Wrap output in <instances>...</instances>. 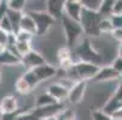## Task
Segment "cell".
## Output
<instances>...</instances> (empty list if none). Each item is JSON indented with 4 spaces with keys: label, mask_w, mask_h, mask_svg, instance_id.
<instances>
[{
    "label": "cell",
    "mask_w": 122,
    "mask_h": 120,
    "mask_svg": "<svg viewBox=\"0 0 122 120\" xmlns=\"http://www.w3.org/2000/svg\"><path fill=\"white\" fill-rule=\"evenodd\" d=\"M74 52L79 61L90 62V64H94L98 66H102L104 61L103 55L99 53L97 47L93 44V41L88 37H83L81 42L74 48Z\"/></svg>",
    "instance_id": "cell-1"
},
{
    "label": "cell",
    "mask_w": 122,
    "mask_h": 120,
    "mask_svg": "<svg viewBox=\"0 0 122 120\" xmlns=\"http://www.w3.org/2000/svg\"><path fill=\"white\" fill-rule=\"evenodd\" d=\"M59 22H61L62 32L64 35L66 46L69 48H75L81 42V40L85 37L83 30H82L80 23L68 18L66 16H63Z\"/></svg>",
    "instance_id": "cell-2"
},
{
    "label": "cell",
    "mask_w": 122,
    "mask_h": 120,
    "mask_svg": "<svg viewBox=\"0 0 122 120\" xmlns=\"http://www.w3.org/2000/svg\"><path fill=\"white\" fill-rule=\"evenodd\" d=\"M100 19H102V17L98 12H92V11L82 9L79 23L83 30L85 37H88V39L93 40V39L100 36V32L98 29Z\"/></svg>",
    "instance_id": "cell-3"
},
{
    "label": "cell",
    "mask_w": 122,
    "mask_h": 120,
    "mask_svg": "<svg viewBox=\"0 0 122 120\" xmlns=\"http://www.w3.org/2000/svg\"><path fill=\"white\" fill-rule=\"evenodd\" d=\"M25 12L31 17L34 23H35V27H36V36H40V37L41 36H45L46 34L51 30V28L57 23L45 10H40V11L27 10Z\"/></svg>",
    "instance_id": "cell-4"
},
{
    "label": "cell",
    "mask_w": 122,
    "mask_h": 120,
    "mask_svg": "<svg viewBox=\"0 0 122 120\" xmlns=\"http://www.w3.org/2000/svg\"><path fill=\"white\" fill-rule=\"evenodd\" d=\"M99 68L100 66L98 65L85 62V61H79V60H75V64H74V71H75L77 79L85 80V82L92 80L94 76L97 75V72L99 71Z\"/></svg>",
    "instance_id": "cell-5"
},
{
    "label": "cell",
    "mask_w": 122,
    "mask_h": 120,
    "mask_svg": "<svg viewBox=\"0 0 122 120\" xmlns=\"http://www.w3.org/2000/svg\"><path fill=\"white\" fill-rule=\"evenodd\" d=\"M46 62H47V60L44 57V54H41L39 50L34 49V48L27 55L21 58V65L25 68V71L34 70V68H36V67H39V66H41Z\"/></svg>",
    "instance_id": "cell-6"
},
{
    "label": "cell",
    "mask_w": 122,
    "mask_h": 120,
    "mask_svg": "<svg viewBox=\"0 0 122 120\" xmlns=\"http://www.w3.org/2000/svg\"><path fill=\"white\" fill-rule=\"evenodd\" d=\"M87 90V82L76 80L68 89V102L70 105H79L82 102Z\"/></svg>",
    "instance_id": "cell-7"
},
{
    "label": "cell",
    "mask_w": 122,
    "mask_h": 120,
    "mask_svg": "<svg viewBox=\"0 0 122 120\" xmlns=\"http://www.w3.org/2000/svg\"><path fill=\"white\" fill-rule=\"evenodd\" d=\"M66 107H68L66 103H55V105H51V106H47V107L34 108L33 109V114L35 115L38 119L44 120V119H47V118L57 116Z\"/></svg>",
    "instance_id": "cell-8"
},
{
    "label": "cell",
    "mask_w": 122,
    "mask_h": 120,
    "mask_svg": "<svg viewBox=\"0 0 122 120\" xmlns=\"http://www.w3.org/2000/svg\"><path fill=\"white\" fill-rule=\"evenodd\" d=\"M34 72V75L36 76L39 83L41 82H46V80H50L52 79L53 77L58 76V67L53 66L52 64L50 62H46L36 68H34V70H31Z\"/></svg>",
    "instance_id": "cell-9"
},
{
    "label": "cell",
    "mask_w": 122,
    "mask_h": 120,
    "mask_svg": "<svg viewBox=\"0 0 122 120\" xmlns=\"http://www.w3.org/2000/svg\"><path fill=\"white\" fill-rule=\"evenodd\" d=\"M121 76L114 70V68L108 65V66H100L99 71L97 72V75L94 76V78L92 79L94 83H110V82H115L117 79H120Z\"/></svg>",
    "instance_id": "cell-10"
},
{
    "label": "cell",
    "mask_w": 122,
    "mask_h": 120,
    "mask_svg": "<svg viewBox=\"0 0 122 120\" xmlns=\"http://www.w3.org/2000/svg\"><path fill=\"white\" fill-rule=\"evenodd\" d=\"M64 1L65 0H48L45 1V11L56 22L61 21L64 16Z\"/></svg>",
    "instance_id": "cell-11"
},
{
    "label": "cell",
    "mask_w": 122,
    "mask_h": 120,
    "mask_svg": "<svg viewBox=\"0 0 122 120\" xmlns=\"http://www.w3.org/2000/svg\"><path fill=\"white\" fill-rule=\"evenodd\" d=\"M82 12V5L80 0H65L64 1V16L75 22H80Z\"/></svg>",
    "instance_id": "cell-12"
},
{
    "label": "cell",
    "mask_w": 122,
    "mask_h": 120,
    "mask_svg": "<svg viewBox=\"0 0 122 120\" xmlns=\"http://www.w3.org/2000/svg\"><path fill=\"white\" fill-rule=\"evenodd\" d=\"M46 93L48 95H51L57 102H59V103H65L68 101V89L64 85H62L59 82L48 84Z\"/></svg>",
    "instance_id": "cell-13"
},
{
    "label": "cell",
    "mask_w": 122,
    "mask_h": 120,
    "mask_svg": "<svg viewBox=\"0 0 122 120\" xmlns=\"http://www.w3.org/2000/svg\"><path fill=\"white\" fill-rule=\"evenodd\" d=\"M21 65V58L11 49L0 50V67L3 66H18Z\"/></svg>",
    "instance_id": "cell-14"
},
{
    "label": "cell",
    "mask_w": 122,
    "mask_h": 120,
    "mask_svg": "<svg viewBox=\"0 0 122 120\" xmlns=\"http://www.w3.org/2000/svg\"><path fill=\"white\" fill-rule=\"evenodd\" d=\"M18 108H20L18 98L13 95H6L0 100V109H1L3 114L15 113L18 111Z\"/></svg>",
    "instance_id": "cell-15"
},
{
    "label": "cell",
    "mask_w": 122,
    "mask_h": 120,
    "mask_svg": "<svg viewBox=\"0 0 122 120\" xmlns=\"http://www.w3.org/2000/svg\"><path fill=\"white\" fill-rule=\"evenodd\" d=\"M18 30H23V31L30 32V34H33L34 36H36V27H35V23H34L33 18L27 12H24L21 16L20 24H18Z\"/></svg>",
    "instance_id": "cell-16"
},
{
    "label": "cell",
    "mask_w": 122,
    "mask_h": 120,
    "mask_svg": "<svg viewBox=\"0 0 122 120\" xmlns=\"http://www.w3.org/2000/svg\"><path fill=\"white\" fill-rule=\"evenodd\" d=\"M55 103H59V102H57L53 97H52L51 95H48L46 91L39 94V95L35 97V100H34V106H35V108L47 107V106L55 105Z\"/></svg>",
    "instance_id": "cell-17"
},
{
    "label": "cell",
    "mask_w": 122,
    "mask_h": 120,
    "mask_svg": "<svg viewBox=\"0 0 122 120\" xmlns=\"http://www.w3.org/2000/svg\"><path fill=\"white\" fill-rule=\"evenodd\" d=\"M28 7L27 0H7V9L11 12L24 13Z\"/></svg>",
    "instance_id": "cell-18"
},
{
    "label": "cell",
    "mask_w": 122,
    "mask_h": 120,
    "mask_svg": "<svg viewBox=\"0 0 122 120\" xmlns=\"http://www.w3.org/2000/svg\"><path fill=\"white\" fill-rule=\"evenodd\" d=\"M15 90L18 93V94H21V95H23V96H28V95H30V93H31V88L29 87V84L24 80V78L21 76V77H18L16 79V82H15Z\"/></svg>",
    "instance_id": "cell-19"
},
{
    "label": "cell",
    "mask_w": 122,
    "mask_h": 120,
    "mask_svg": "<svg viewBox=\"0 0 122 120\" xmlns=\"http://www.w3.org/2000/svg\"><path fill=\"white\" fill-rule=\"evenodd\" d=\"M31 49H33V46H31L30 42H16L12 50L20 58H23L24 55H27L30 52Z\"/></svg>",
    "instance_id": "cell-20"
},
{
    "label": "cell",
    "mask_w": 122,
    "mask_h": 120,
    "mask_svg": "<svg viewBox=\"0 0 122 120\" xmlns=\"http://www.w3.org/2000/svg\"><path fill=\"white\" fill-rule=\"evenodd\" d=\"M112 5L114 0H102V5L98 11L102 18H110L112 16Z\"/></svg>",
    "instance_id": "cell-21"
},
{
    "label": "cell",
    "mask_w": 122,
    "mask_h": 120,
    "mask_svg": "<svg viewBox=\"0 0 122 120\" xmlns=\"http://www.w3.org/2000/svg\"><path fill=\"white\" fill-rule=\"evenodd\" d=\"M98 29H99L100 35H103V34L110 35V34L112 32V30H114V25L111 23V19L110 18H102L100 22H99Z\"/></svg>",
    "instance_id": "cell-22"
},
{
    "label": "cell",
    "mask_w": 122,
    "mask_h": 120,
    "mask_svg": "<svg viewBox=\"0 0 122 120\" xmlns=\"http://www.w3.org/2000/svg\"><path fill=\"white\" fill-rule=\"evenodd\" d=\"M56 57H57L58 62L63 61V60L73 59V50H71V48H69L68 46H63V47L58 48L57 53H56Z\"/></svg>",
    "instance_id": "cell-23"
},
{
    "label": "cell",
    "mask_w": 122,
    "mask_h": 120,
    "mask_svg": "<svg viewBox=\"0 0 122 120\" xmlns=\"http://www.w3.org/2000/svg\"><path fill=\"white\" fill-rule=\"evenodd\" d=\"M82 9L92 12H98L102 5V0H80Z\"/></svg>",
    "instance_id": "cell-24"
},
{
    "label": "cell",
    "mask_w": 122,
    "mask_h": 120,
    "mask_svg": "<svg viewBox=\"0 0 122 120\" xmlns=\"http://www.w3.org/2000/svg\"><path fill=\"white\" fill-rule=\"evenodd\" d=\"M15 40L16 42H33L34 40V35L30 32H27V31H23V30H17L15 34Z\"/></svg>",
    "instance_id": "cell-25"
},
{
    "label": "cell",
    "mask_w": 122,
    "mask_h": 120,
    "mask_svg": "<svg viewBox=\"0 0 122 120\" xmlns=\"http://www.w3.org/2000/svg\"><path fill=\"white\" fill-rule=\"evenodd\" d=\"M22 77L24 78V80L29 84V87H30L33 90L35 89V88L38 87V85L40 84V83H39V80H38V78H36V76L34 75V72H33L31 70L25 71V72L22 75Z\"/></svg>",
    "instance_id": "cell-26"
},
{
    "label": "cell",
    "mask_w": 122,
    "mask_h": 120,
    "mask_svg": "<svg viewBox=\"0 0 122 120\" xmlns=\"http://www.w3.org/2000/svg\"><path fill=\"white\" fill-rule=\"evenodd\" d=\"M57 120H77V116L74 109L66 107L57 115Z\"/></svg>",
    "instance_id": "cell-27"
},
{
    "label": "cell",
    "mask_w": 122,
    "mask_h": 120,
    "mask_svg": "<svg viewBox=\"0 0 122 120\" xmlns=\"http://www.w3.org/2000/svg\"><path fill=\"white\" fill-rule=\"evenodd\" d=\"M91 119L92 120H114L111 115L104 113L100 109H96V108L91 111Z\"/></svg>",
    "instance_id": "cell-28"
},
{
    "label": "cell",
    "mask_w": 122,
    "mask_h": 120,
    "mask_svg": "<svg viewBox=\"0 0 122 120\" xmlns=\"http://www.w3.org/2000/svg\"><path fill=\"white\" fill-rule=\"evenodd\" d=\"M0 29L1 30H4L5 32H7V34H10V35H12V34H15V30H13V27H12V24H11V22H10V19H9V17H7V14L3 18V21L0 22Z\"/></svg>",
    "instance_id": "cell-29"
},
{
    "label": "cell",
    "mask_w": 122,
    "mask_h": 120,
    "mask_svg": "<svg viewBox=\"0 0 122 120\" xmlns=\"http://www.w3.org/2000/svg\"><path fill=\"white\" fill-rule=\"evenodd\" d=\"M9 40H10V34L0 29V50L6 49L9 47Z\"/></svg>",
    "instance_id": "cell-30"
},
{
    "label": "cell",
    "mask_w": 122,
    "mask_h": 120,
    "mask_svg": "<svg viewBox=\"0 0 122 120\" xmlns=\"http://www.w3.org/2000/svg\"><path fill=\"white\" fill-rule=\"evenodd\" d=\"M111 97L118 102H121L122 103V82H120L117 85H116V88L114 90V93L111 94Z\"/></svg>",
    "instance_id": "cell-31"
},
{
    "label": "cell",
    "mask_w": 122,
    "mask_h": 120,
    "mask_svg": "<svg viewBox=\"0 0 122 120\" xmlns=\"http://www.w3.org/2000/svg\"><path fill=\"white\" fill-rule=\"evenodd\" d=\"M110 66L122 77V59H121V58H117V57H116V58L112 60V62H111Z\"/></svg>",
    "instance_id": "cell-32"
},
{
    "label": "cell",
    "mask_w": 122,
    "mask_h": 120,
    "mask_svg": "<svg viewBox=\"0 0 122 120\" xmlns=\"http://www.w3.org/2000/svg\"><path fill=\"white\" fill-rule=\"evenodd\" d=\"M112 16H122V0H114Z\"/></svg>",
    "instance_id": "cell-33"
},
{
    "label": "cell",
    "mask_w": 122,
    "mask_h": 120,
    "mask_svg": "<svg viewBox=\"0 0 122 120\" xmlns=\"http://www.w3.org/2000/svg\"><path fill=\"white\" fill-rule=\"evenodd\" d=\"M110 19L114 29H122V16H111Z\"/></svg>",
    "instance_id": "cell-34"
},
{
    "label": "cell",
    "mask_w": 122,
    "mask_h": 120,
    "mask_svg": "<svg viewBox=\"0 0 122 120\" xmlns=\"http://www.w3.org/2000/svg\"><path fill=\"white\" fill-rule=\"evenodd\" d=\"M7 0H5V1H0V22L3 21V18L7 14Z\"/></svg>",
    "instance_id": "cell-35"
},
{
    "label": "cell",
    "mask_w": 122,
    "mask_h": 120,
    "mask_svg": "<svg viewBox=\"0 0 122 120\" xmlns=\"http://www.w3.org/2000/svg\"><path fill=\"white\" fill-rule=\"evenodd\" d=\"M110 35L116 42L122 43V29H114Z\"/></svg>",
    "instance_id": "cell-36"
},
{
    "label": "cell",
    "mask_w": 122,
    "mask_h": 120,
    "mask_svg": "<svg viewBox=\"0 0 122 120\" xmlns=\"http://www.w3.org/2000/svg\"><path fill=\"white\" fill-rule=\"evenodd\" d=\"M111 116H112V119H114V120H122V108H121V109H118L117 112H115Z\"/></svg>",
    "instance_id": "cell-37"
},
{
    "label": "cell",
    "mask_w": 122,
    "mask_h": 120,
    "mask_svg": "<svg viewBox=\"0 0 122 120\" xmlns=\"http://www.w3.org/2000/svg\"><path fill=\"white\" fill-rule=\"evenodd\" d=\"M116 53H117V58H121L122 59V43H117V47H116Z\"/></svg>",
    "instance_id": "cell-38"
},
{
    "label": "cell",
    "mask_w": 122,
    "mask_h": 120,
    "mask_svg": "<svg viewBox=\"0 0 122 120\" xmlns=\"http://www.w3.org/2000/svg\"><path fill=\"white\" fill-rule=\"evenodd\" d=\"M1 78H3V67H0V84H1Z\"/></svg>",
    "instance_id": "cell-39"
},
{
    "label": "cell",
    "mask_w": 122,
    "mask_h": 120,
    "mask_svg": "<svg viewBox=\"0 0 122 120\" xmlns=\"http://www.w3.org/2000/svg\"><path fill=\"white\" fill-rule=\"evenodd\" d=\"M44 120H57V116H52V118H47V119H44Z\"/></svg>",
    "instance_id": "cell-40"
},
{
    "label": "cell",
    "mask_w": 122,
    "mask_h": 120,
    "mask_svg": "<svg viewBox=\"0 0 122 120\" xmlns=\"http://www.w3.org/2000/svg\"><path fill=\"white\" fill-rule=\"evenodd\" d=\"M1 116H3V112H1V109H0V119H1Z\"/></svg>",
    "instance_id": "cell-41"
}]
</instances>
